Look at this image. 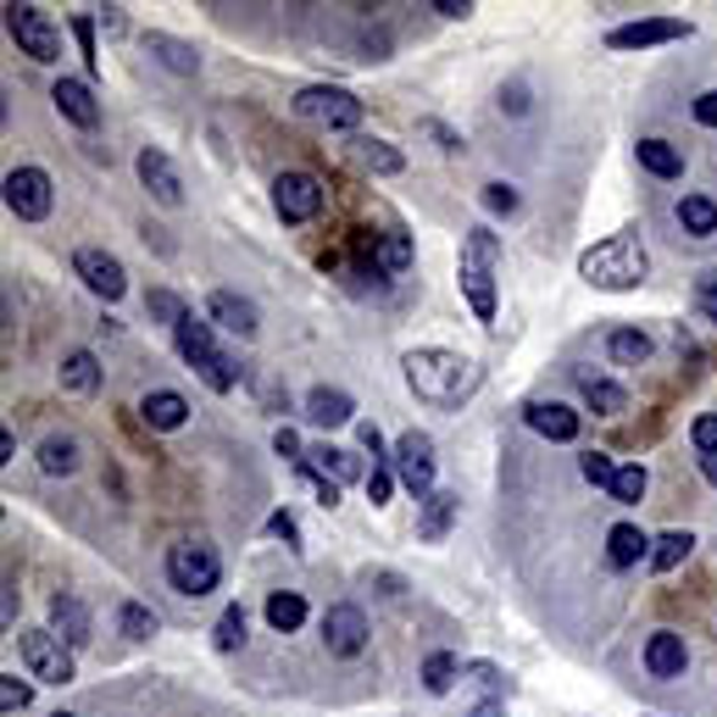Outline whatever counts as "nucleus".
<instances>
[{"label":"nucleus","instance_id":"1","mask_svg":"<svg viewBox=\"0 0 717 717\" xmlns=\"http://www.w3.org/2000/svg\"><path fill=\"white\" fill-rule=\"evenodd\" d=\"M401 368H407L412 396L429 401V407H462L473 396V385H479V368L457 350H407Z\"/></svg>","mask_w":717,"mask_h":717},{"label":"nucleus","instance_id":"2","mask_svg":"<svg viewBox=\"0 0 717 717\" xmlns=\"http://www.w3.org/2000/svg\"><path fill=\"white\" fill-rule=\"evenodd\" d=\"M645 273H651V256H645L639 234H612L578 256V278L595 289H639Z\"/></svg>","mask_w":717,"mask_h":717},{"label":"nucleus","instance_id":"3","mask_svg":"<svg viewBox=\"0 0 717 717\" xmlns=\"http://www.w3.org/2000/svg\"><path fill=\"white\" fill-rule=\"evenodd\" d=\"M495 267H501L495 234H490V228H468L457 278H462V295H468V306H473L479 322H495Z\"/></svg>","mask_w":717,"mask_h":717},{"label":"nucleus","instance_id":"4","mask_svg":"<svg viewBox=\"0 0 717 717\" xmlns=\"http://www.w3.org/2000/svg\"><path fill=\"white\" fill-rule=\"evenodd\" d=\"M173 345H178V356L206 379V390H217V396H228L234 385H239V368H234V356L212 339V322H201L195 311L173 328Z\"/></svg>","mask_w":717,"mask_h":717},{"label":"nucleus","instance_id":"5","mask_svg":"<svg viewBox=\"0 0 717 717\" xmlns=\"http://www.w3.org/2000/svg\"><path fill=\"white\" fill-rule=\"evenodd\" d=\"M167 584L178 590V595H212L217 584H223V562H217V551L212 545H201V540H184V545H173L167 551Z\"/></svg>","mask_w":717,"mask_h":717},{"label":"nucleus","instance_id":"6","mask_svg":"<svg viewBox=\"0 0 717 717\" xmlns=\"http://www.w3.org/2000/svg\"><path fill=\"white\" fill-rule=\"evenodd\" d=\"M295 117L322 123V129H356L362 123V101H356L350 90H339V84H311V90L295 95Z\"/></svg>","mask_w":717,"mask_h":717},{"label":"nucleus","instance_id":"7","mask_svg":"<svg viewBox=\"0 0 717 717\" xmlns=\"http://www.w3.org/2000/svg\"><path fill=\"white\" fill-rule=\"evenodd\" d=\"M7 34L18 40V51L23 57H34V62H57L62 57V34H57V23L40 12V7H7Z\"/></svg>","mask_w":717,"mask_h":717},{"label":"nucleus","instance_id":"8","mask_svg":"<svg viewBox=\"0 0 717 717\" xmlns=\"http://www.w3.org/2000/svg\"><path fill=\"white\" fill-rule=\"evenodd\" d=\"M18 651H23V667H29L40 684H68V678H73V651H68L51 628L18 634Z\"/></svg>","mask_w":717,"mask_h":717},{"label":"nucleus","instance_id":"9","mask_svg":"<svg viewBox=\"0 0 717 717\" xmlns=\"http://www.w3.org/2000/svg\"><path fill=\"white\" fill-rule=\"evenodd\" d=\"M51 173L45 167H12L7 173V212L12 217H23V223H40V217H51Z\"/></svg>","mask_w":717,"mask_h":717},{"label":"nucleus","instance_id":"10","mask_svg":"<svg viewBox=\"0 0 717 717\" xmlns=\"http://www.w3.org/2000/svg\"><path fill=\"white\" fill-rule=\"evenodd\" d=\"M368 612L362 606H350V601H339V606H328L322 612V645H328V656H362L368 651Z\"/></svg>","mask_w":717,"mask_h":717},{"label":"nucleus","instance_id":"11","mask_svg":"<svg viewBox=\"0 0 717 717\" xmlns=\"http://www.w3.org/2000/svg\"><path fill=\"white\" fill-rule=\"evenodd\" d=\"M396 473H401V484H407L418 501H429V495H434V440L418 434V429H407V434L396 440Z\"/></svg>","mask_w":717,"mask_h":717},{"label":"nucleus","instance_id":"12","mask_svg":"<svg viewBox=\"0 0 717 717\" xmlns=\"http://www.w3.org/2000/svg\"><path fill=\"white\" fill-rule=\"evenodd\" d=\"M273 212L284 223H311L322 212V184L306 178V173H278L273 178Z\"/></svg>","mask_w":717,"mask_h":717},{"label":"nucleus","instance_id":"13","mask_svg":"<svg viewBox=\"0 0 717 717\" xmlns=\"http://www.w3.org/2000/svg\"><path fill=\"white\" fill-rule=\"evenodd\" d=\"M73 273H79V278H84V289H90V295H101V300H123V289H129L123 262H117V256H106V250H95V245H84V250L73 256Z\"/></svg>","mask_w":717,"mask_h":717},{"label":"nucleus","instance_id":"14","mask_svg":"<svg viewBox=\"0 0 717 717\" xmlns=\"http://www.w3.org/2000/svg\"><path fill=\"white\" fill-rule=\"evenodd\" d=\"M673 40H689V23L678 18H639V23H623L606 34L612 51H651V45H673Z\"/></svg>","mask_w":717,"mask_h":717},{"label":"nucleus","instance_id":"15","mask_svg":"<svg viewBox=\"0 0 717 717\" xmlns=\"http://www.w3.org/2000/svg\"><path fill=\"white\" fill-rule=\"evenodd\" d=\"M51 106L73 123V129H101V106H95V90L84 84V79H57L51 84Z\"/></svg>","mask_w":717,"mask_h":717},{"label":"nucleus","instance_id":"16","mask_svg":"<svg viewBox=\"0 0 717 717\" xmlns=\"http://www.w3.org/2000/svg\"><path fill=\"white\" fill-rule=\"evenodd\" d=\"M51 634L68 645V651H84L95 639V623H90V606L79 595H51Z\"/></svg>","mask_w":717,"mask_h":717},{"label":"nucleus","instance_id":"17","mask_svg":"<svg viewBox=\"0 0 717 717\" xmlns=\"http://www.w3.org/2000/svg\"><path fill=\"white\" fill-rule=\"evenodd\" d=\"M134 167H140V184H145V190H151L162 206H184V178H178V167H173V162H167L156 145H145Z\"/></svg>","mask_w":717,"mask_h":717},{"label":"nucleus","instance_id":"18","mask_svg":"<svg viewBox=\"0 0 717 717\" xmlns=\"http://www.w3.org/2000/svg\"><path fill=\"white\" fill-rule=\"evenodd\" d=\"M523 418H529V429H534V434H545L551 445L578 440V412H573V407H562V401H529V407H523Z\"/></svg>","mask_w":717,"mask_h":717},{"label":"nucleus","instance_id":"19","mask_svg":"<svg viewBox=\"0 0 717 717\" xmlns=\"http://www.w3.org/2000/svg\"><path fill=\"white\" fill-rule=\"evenodd\" d=\"M684 662H689V651H684V634H673V628H656V634L645 639V673H651V678H678V673H684Z\"/></svg>","mask_w":717,"mask_h":717},{"label":"nucleus","instance_id":"20","mask_svg":"<svg viewBox=\"0 0 717 717\" xmlns=\"http://www.w3.org/2000/svg\"><path fill=\"white\" fill-rule=\"evenodd\" d=\"M457 518H462V495H451V490H434L429 501H423V518H418V540H429V545H440L451 529H457Z\"/></svg>","mask_w":717,"mask_h":717},{"label":"nucleus","instance_id":"21","mask_svg":"<svg viewBox=\"0 0 717 717\" xmlns=\"http://www.w3.org/2000/svg\"><path fill=\"white\" fill-rule=\"evenodd\" d=\"M206 311H212V322H223V328H228V334H239V339H250V334H256V306H250L245 295H234V289H212Z\"/></svg>","mask_w":717,"mask_h":717},{"label":"nucleus","instance_id":"22","mask_svg":"<svg viewBox=\"0 0 717 717\" xmlns=\"http://www.w3.org/2000/svg\"><path fill=\"white\" fill-rule=\"evenodd\" d=\"M350 418H356V401H350L345 390L317 385V390L306 396V423H317V429H345Z\"/></svg>","mask_w":717,"mask_h":717},{"label":"nucleus","instance_id":"23","mask_svg":"<svg viewBox=\"0 0 717 717\" xmlns=\"http://www.w3.org/2000/svg\"><path fill=\"white\" fill-rule=\"evenodd\" d=\"M140 418L167 434V429H184V423H190V401H184L178 390H151V396L140 401Z\"/></svg>","mask_w":717,"mask_h":717},{"label":"nucleus","instance_id":"24","mask_svg":"<svg viewBox=\"0 0 717 717\" xmlns=\"http://www.w3.org/2000/svg\"><path fill=\"white\" fill-rule=\"evenodd\" d=\"M145 57H156L167 73H184V79L201 73V57H195L184 40H173V34H145Z\"/></svg>","mask_w":717,"mask_h":717},{"label":"nucleus","instance_id":"25","mask_svg":"<svg viewBox=\"0 0 717 717\" xmlns=\"http://www.w3.org/2000/svg\"><path fill=\"white\" fill-rule=\"evenodd\" d=\"M578 379V396H584V407L595 412V418H617V412H628V396L612 385V379H595V373H573Z\"/></svg>","mask_w":717,"mask_h":717},{"label":"nucleus","instance_id":"26","mask_svg":"<svg viewBox=\"0 0 717 717\" xmlns=\"http://www.w3.org/2000/svg\"><path fill=\"white\" fill-rule=\"evenodd\" d=\"M634 156H639V167H645L651 178H678V173H684V151L667 145V140H639Z\"/></svg>","mask_w":717,"mask_h":717},{"label":"nucleus","instance_id":"27","mask_svg":"<svg viewBox=\"0 0 717 717\" xmlns=\"http://www.w3.org/2000/svg\"><path fill=\"white\" fill-rule=\"evenodd\" d=\"M651 551V540L634 529V523H617V529H606V562L623 573V567H634L639 556Z\"/></svg>","mask_w":717,"mask_h":717},{"label":"nucleus","instance_id":"28","mask_svg":"<svg viewBox=\"0 0 717 717\" xmlns=\"http://www.w3.org/2000/svg\"><path fill=\"white\" fill-rule=\"evenodd\" d=\"M678 228L689 239H711L717 234V201L711 195H684L678 201Z\"/></svg>","mask_w":717,"mask_h":717},{"label":"nucleus","instance_id":"29","mask_svg":"<svg viewBox=\"0 0 717 717\" xmlns=\"http://www.w3.org/2000/svg\"><path fill=\"white\" fill-rule=\"evenodd\" d=\"M306 468H317V473H322V479H334V484L362 479V462H356L350 451H339V445H317V451H306Z\"/></svg>","mask_w":717,"mask_h":717},{"label":"nucleus","instance_id":"30","mask_svg":"<svg viewBox=\"0 0 717 717\" xmlns=\"http://www.w3.org/2000/svg\"><path fill=\"white\" fill-rule=\"evenodd\" d=\"M606 356H612V362H623V368H639L645 356H651V334L645 328H612L606 334Z\"/></svg>","mask_w":717,"mask_h":717},{"label":"nucleus","instance_id":"31","mask_svg":"<svg viewBox=\"0 0 717 717\" xmlns=\"http://www.w3.org/2000/svg\"><path fill=\"white\" fill-rule=\"evenodd\" d=\"M62 390H73V396H95L101 390V362L90 350H73L62 362Z\"/></svg>","mask_w":717,"mask_h":717},{"label":"nucleus","instance_id":"32","mask_svg":"<svg viewBox=\"0 0 717 717\" xmlns=\"http://www.w3.org/2000/svg\"><path fill=\"white\" fill-rule=\"evenodd\" d=\"M40 468H45L51 479H68V473H79V440H68V434H51V440L40 445Z\"/></svg>","mask_w":717,"mask_h":717},{"label":"nucleus","instance_id":"33","mask_svg":"<svg viewBox=\"0 0 717 717\" xmlns=\"http://www.w3.org/2000/svg\"><path fill=\"white\" fill-rule=\"evenodd\" d=\"M651 545H656V551H651V567H656V573H673V567L695 551V534H689V529H667V534L651 540Z\"/></svg>","mask_w":717,"mask_h":717},{"label":"nucleus","instance_id":"34","mask_svg":"<svg viewBox=\"0 0 717 717\" xmlns=\"http://www.w3.org/2000/svg\"><path fill=\"white\" fill-rule=\"evenodd\" d=\"M267 623H273L278 634H295V628L306 623V601H300L295 590H273V595H267Z\"/></svg>","mask_w":717,"mask_h":717},{"label":"nucleus","instance_id":"35","mask_svg":"<svg viewBox=\"0 0 717 717\" xmlns=\"http://www.w3.org/2000/svg\"><path fill=\"white\" fill-rule=\"evenodd\" d=\"M645 490H651V473H645L639 462H628V468H617V479H612V490H606V495H612L617 506H639V501H645Z\"/></svg>","mask_w":717,"mask_h":717},{"label":"nucleus","instance_id":"36","mask_svg":"<svg viewBox=\"0 0 717 717\" xmlns=\"http://www.w3.org/2000/svg\"><path fill=\"white\" fill-rule=\"evenodd\" d=\"M356 162H362L368 173H385V178L407 167V162H401V151H390L385 140H356Z\"/></svg>","mask_w":717,"mask_h":717},{"label":"nucleus","instance_id":"37","mask_svg":"<svg viewBox=\"0 0 717 717\" xmlns=\"http://www.w3.org/2000/svg\"><path fill=\"white\" fill-rule=\"evenodd\" d=\"M457 673H462V662H457L451 651H434V656L423 662V689H429V695H445V689L457 684Z\"/></svg>","mask_w":717,"mask_h":717},{"label":"nucleus","instance_id":"38","mask_svg":"<svg viewBox=\"0 0 717 717\" xmlns=\"http://www.w3.org/2000/svg\"><path fill=\"white\" fill-rule=\"evenodd\" d=\"M145 311H151V317H156L162 328H178V322L190 317V306H184V300H178L173 289H151V295H145Z\"/></svg>","mask_w":717,"mask_h":717},{"label":"nucleus","instance_id":"39","mask_svg":"<svg viewBox=\"0 0 717 717\" xmlns=\"http://www.w3.org/2000/svg\"><path fill=\"white\" fill-rule=\"evenodd\" d=\"M379 267H385V273H407V267H412V239H407L401 228L379 239Z\"/></svg>","mask_w":717,"mask_h":717},{"label":"nucleus","instance_id":"40","mask_svg":"<svg viewBox=\"0 0 717 717\" xmlns=\"http://www.w3.org/2000/svg\"><path fill=\"white\" fill-rule=\"evenodd\" d=\"M117 628H123L129 639H151V634H156V612L140 606V601H129V606L117 612Z\"/></svg>","mask_w":717,"mask_h":717},{"label":"nucleus","instance_id":"41","mask_svg":"<svg viewBox=\"0 0 717 717\" xmlns=\"http://www.w3.org/2000/svg\"><path fill=\"white\" fill-rule=\"evenodd\" d=\"M578 473H584L590 484H601V490H612V479H617V462H612L606 451H584V457H578Z\"/></svg>","mask_w":717,"mask_h":717},{"label":"nucleus","instance_id":"42","mask_svg":"<svg viewBox=\"0 0 717 717\" xmlns=\"http://www.w3.org/2000/svg\"><path fill=\"white\" fill-rule=\"evenodd\" d=\"M239 645H245V612L228 606V612L217 617V651H239Z\"/></svg>","mask_w":717,"mask_h":717},{"label":"nucleus","instance_id":"43","mask_svg":"<svg viewBox=\"0 0 717 717\" xmlns=\"http://www.w3.org/2000/svg\"><path fill=\"white\" fill-rule=\"evenodd\" d=\"M73 40H79V51H84L90 73H101V51H95V18H90V12H79V18H73Z\"/></svg>","mask_w":717,"mask_h":717},{"label":"nucleus","instance_id":"44","mask_svg":"<svg viewBox=\"0 0 717 717\" xmlns=\"http://www.w3.org/2000/svg\"><path fill=\"white\" fill-rule=\"evenodd\" d=\"M689 445H695V457H717V412L689 423Z\"/></svg>","mask_w":717,"mask_h":717},{"label":"nucleus","instance_id":"45","mask_svg":"<svg viewBox=\"0 0 717 717\" xmlns=\"http://www.w3.org/2000/svg\"><path fill=\"white\" fill-rule=\"evenodd\" d=\"M695 311H700L706 322H717V267H706V273L695 278Z\"/></svg>","mask_w":717,"mask_h":717},{"label":"nucleus","instance_id":"46","mask_svg":"<svg viewBox=\"0 0 717 717\" xmlns=\"http://www.w3.org/2000/svg\"><path fill=\"white\" fill-rule=\"evenodd\" d=\"M29 695H34V689H29L18 673L0 678V711H23V706H29Z\"/></svg>","mask_w":717,"mask_h":717},{"label":"nucleus","instance_id":"47","mask_svg":"<svg viewBox=\"0 0 717 717\" xmlns=\"http://www.w3.org/2000/svg\"><path fill=\"white\" fill-rule=\"evenodd\" d=\"M484 206L501 212V217H512V212H518V190H512V184H484Z\"/></svg>","mask_w":717,"mask_h":717},{"label":"nucleus","instance_id":"48","mask_svg":"<svg viewBox=\"0 0 717 717\" xmlns=\"http://www.w3.org/2000/svg\"><path fill=\"white\" fill-rule=\"evenodd\" d=\"M390 484H396L390 462H373V473H368V495H373V506H385V501H390Z\"/></svg>","mask_w":717,"mask_h":717},{"label":"nucleus","instance_id":"49","mask_svg":"<svg viewBox=\"0 0 717 717\" xmlns=\"http://www.w3.org/2000/svg\"><path fill=\"white\" fill-rule=\"evenodd\" d=\"M267 534H273V540H284L289 551H300V529H295V518H289V512H273V518H267Z\"/></svg>","mask_w":717,"mask_h":717},{"label":"nucleus","instance_id":"50","mask_svg":"<svg viewBox=\"0 0 717 717\" xmlns=\"http://www.w3.org/2000/svg\"><path fill=\"white\" fill-rule=\"evenodd\" d=\"M689 117H695L700 129H717V90H706V95H695V101H689Z\"/></svg>","mask_w":717,"mask_h":717},{"label":"nucleus","instance_id":"51","mask_svg":"<svg viewBox=\"0 0 717 717\" xmlns=\"http://www.w3.org/2000/svg\"><path fill=\"white\" fill-rule=\"evenodd\" d=\"M501 112H512V117H523V112H529V90H523V84H512V90H501Z\"/></svg>","mask_w":717,"mask_h":717},{"label":"nucleus","instance_id":"52","mask_svg":"<svg viewBox=\"0 0 717 717\" xmlns=\"http://www.w3.org/2000/svg\"><path fill=\"white\" fill-rule=\"evenodd\" d=\"M273 451H278V457H295V462H306V457H300V434H295V429H278V434H273Z\"/></svg>","mask_w":717,"mask_h":717},{"label":"nucleus","instance_id":"53","mask_svg":"<svg viewBox=\"0 0 717 717\" xmlns=\"http://www.w3.org/2000/svg\"><path fill=\"white\" fill-rule=\"evenodd\" d=\"M423 134H429V140H440V151H462V140H457L445 123H423Z\"/></svg>","mask_w":717,"mask_h":717},{"label":"nucleus","instance_id":"54","mask_svg":"<svg viewBox=\"0 0 717 717\" xmlns=\"http://www.w3.org/2000/svg\"><path fill=\"white\" fill-rule=\"evenodd\" d=\"M434 12H440V18H451V23H457V18H468V12H473V7H468V0H434Z\"/></svg>","mask_w":717,"mask_h":717},{"label":"nucleus","instance_id":"55","mask_svg":"<svg viewBox=\"0 0 717 717\" xmlns=\"http://www.w3.org/2000/svg\"><path fill=\"white\" fill-rule=\"evenodd\" d=\"M468 673H473V678H479V684H490V689H495V684H501V673H495V667H490V662H479V667H468Z\"/></svg>","mask_w":717,"mask_h":717},{"label":"nucleus","instance_id":"56","mask_svg":"<svg viewBox=\"0 0 717 717\" xmlns=\"http://www.w3.org/2000/svg\"><path fill=\"white\" fill-rule=\"evenodd\" d=\"M468 717H506V706H501V700H484V706H473Z\"/></svg>","mask_w":717,"mask_h":717},{"label":"nucleus","instance_id":"57","mask_svg":"<svg viewBox=\"0 0 717 717\" xmlns=\"http://www.w3.org/2000/svg\"><path fill=\"white\" fill-rule=\"evenodd\" d=\"M700 479H706V484H717V457H700Z\"/></svg>","mask_w":717,"mask_h":717},{"label":"nucleus","instance_id":"58","mask_svg":"<svg viewBox=\"0 0 717 717\" xmlns=\"http://www.w3.org/2000/svg\"><path fill=\"white\" fill-rule=\"evenodd\" d=\"M51 717H73V711H51Z\"/></svg>","mask_w":717,"mask_h":717}]
</instances>
